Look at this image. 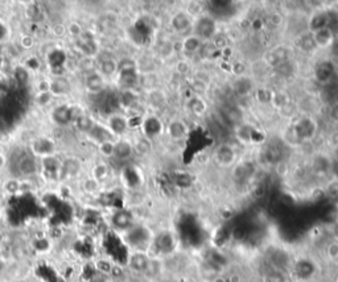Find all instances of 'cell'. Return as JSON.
Listing matches in <instances>:
<instances>
[{
  "mask_svg": "<svg viewBox=\"0 0 338 282\" xmlns=\"http://www.w3.org/2000/svg\"><path fill=\"white\" fill-rule=\"evenodd\" d=\"M124 242L134 252H147L151 250L153 242V234L146 226H132L128 231L123 232Z\"/></svg>",
  "mask_w": 338,
  "mask_h": 282,
  "instance_id": "cell-1",
  "label": "cell"
},
{
  "mask_svg": "<svg viewBox=\"0 0 338 282\" xmlns=\"http://www.w3.org/2000/svg\"><path fill=\"white\" fill-rule=\"evenodd\" d=\"M157 256H171L177 250V239L172 231H161L157 235L153 236L152 246H151Z\"/></svg>",
  "mask_w": 338,
  "mask_h": 282,
  "instance_id": "cell-2",
  "label": "cell"
},
{
  "mask_svg": "<svg viewBox=\"0 0 338 282\" xmlns=\"http://www.w3.org/2000/svg\"><path fill=\"white\" fill-rule=\"evenodd\" d=\"M291 134L296 141H309L312 140L317 134V123L316 120L309 116H302L292 126Z\"/></svg>",
  "mask_w": 338,
  "mask_h": 282,
  "instance_id": "cell-3",
  "label": "cell"
},
{
  "mask_svg": "<svg viewBox=\"0 0 338 282\" xmlns=\"http://www.w3.org/2000/svg\"><path fill=\"white\" fill-rule=\"evenodd\" d=\"M194 34L202 41L213 40L217 33V20L211 14H202L194 22Z\"/></svg>",
  "mask_w": 338,
  "mask_h": 282,
  "instance_id": "cell-4",
  "label": "cell"
},
{
  "mask_svg": "<svg viewBox=\"0 0 338 282\" xmlns=\"http://www.w3.org/2000/svg\"><path fill=\"white\" fill-rule=\"evenodd\" d=\"M293 273L296 278H298L300 281H310L317 273L316 262L309 257H300L294 261Z\"/></svg>",
  "mask_w": 338,
  "mask_h": 282,
  "instance_id": "cell-5",
  "label": "cell"
},
{
  "mask_svg": "<svg viewBox=\"0 0 338 282\" xmlns=\"http://www.w3.org/2000/svg\"><path fill=\"white\" fill-rule=\"evenodd\" d=\"M264 61L267 65L275 69V68L280 66L284 62L291 61V50L287 46H284V45L275 46L265 53Z\"/></svg>",
  "mask_w": 338,
  "mask_h": 282,
  "instance_id": "cell-6",
  "label": "cell"
},
{
  "mask_svg": "<svg viewBox=\"0 0 338 282\" xmlns=\"http://www.w3.org/2000/svg\"><path fill=\"white\" fill-rule=\"evenodd\" d=\"M111 226H113L117 231L120 232H126L128 231L132 226L135 224L134 223V215H132L131 211L128 210H118L111 215Z\"/></svg>",
  "mask_w": 338,
  "mask_h": 282,
  "instance_id": "cell-7",
  "label": "cell"
},
{
  "mask_svg": "<svg viewBox=\"0 0 338 282\" xmlns=\"http://www.w3.org/2000/svg\"><path fill=\"white\" fill-rule=\"evenodd\" d=\"M152 258L148 256L147 252H132L127 260L128 268L136 273H147Z\"/></svg>",
  "mask_w": 338,
  "mask_h": 282,
  "instance_id": "cell-8",
  "label": "cell"
},
{
  "mask_svg": "<svg viewBox=\"0 0 338 282\" xmlns=\"http://www.w3.org/2000/svg\"><path fill=\"white\" fill-rule=\"evenodd\" d=\"M214 161L219 166H230L235 161V150L231 145L221 144L214 150Z\"/></svg>",
  "mask_w": 338,
  "mask_h": 282,
  "instance_id": "cell-9",
  "label": "cell"
},
{
  "mask_svg": "<svg viewBox=\"0 0 338 282\" xmlns=\"http://www.w3.org/2000/svg\"><path fill=\"white\" fill-rule=\"evenodd\" d=\"M334 72H335L334 64L331 61H329V60H325V61L318 62L316 68H314V80H316L318 84H326L333 80Z\"/></svg>",
  "mask_w": 338,
  "mask_h": 282,
  "instance_id": "cell-10",
  "label": "cell"
},
{
  "mask_svg": "<svg viewBox=\"0 0 338 282\" xmlns=\"http://www.w3.org/2000/svg\"><path fill=\"white\" fill-rule=\"evenodd\" d=\"M192 16L185 11L176 12L171 18L172 29L177 33H185L192 26Z\"/></svg>",
  "mask_w": 338,
  "mask_h": 282,
  "instance_id": "cell-11",
  "label": "cell"
},
{
  "mask_svg": "<svg viewBox=\"0 0 338 282\" xmlns=\"http://www.w3.org/2000/svg\"><path fill=\"white\" fill-rule=\"evenodd\" d=\"M143 130L147 138H155L163 134L164 126L157 116H149L143 123Z\"/></svg>",
  "mask_w": 338,
  "mask_h": 282,
  "instance_id": "cell-12",
  "label": "cell"
},
{
  "mask_svg": "<svg viewBox=\"0 0 338 282\" xmlns=\"http://www.w3.org/2000/svg\"><path fill=\"white\" fill-rule=\"evenodd\" d=\"M167 130L168 134H169V138L173 141L184 140V138L188 136V132H189V130L186 127V124L184 123L182 120L178 119L172 120L171 123H169V126H168Z\"/></svg>",
  "mask_w": 338,
  "mask_h": 282,
  "instance_id": "cell-13",
  "label": "cell"
},
{
  "mask_svg": "<svg viewBox=\"0 0 338 282\" xmlns=\"http://www.w3.org/2000/svg\"><path fill=\"white\" fill-rule=\"evenodd\" d=\"M255 173V165L251 161L238 164L234 169V178L238 182H247Z\"/></svg>",
  "mask_w": 338,
  "mask_h": 282,
  "instance_id": "cell-14",
  "label": "cell"
},
{
  "mask_svg": "<svg viewBox=\"0 0 338 282\" xmlns=\"http://www.w3.org/2000/svg\"><path fill=\"white\" fill-rule=\"evenodd\" d=\"M327 26V10H321L317 11L309 18L308 28L309 33H314L317 30L326 28Z\"/></svg>",
  "mask_w": 338,
  "mask_h": 282,
  "instance_id": "cell-15",
  "label": "cell"
},
{
  "mask_svg": "<svg viewBox=\"0 0 338 282\" xmlns=\"http://www.w3.org/2000/svg\"><path fill=\"white\" fill-rule=\"evenodd\" d=\"M314 42H316L317 48H329L331 46V44L334 42L335 36L334 33L331 32L329 28H323L321 30L312 33Z\"/></svg>",
  "mask_w": 338,
  "mask_h": 282,
  "instance_id": "cell-16",
  "label": "cell"
},
{
  "mask_svg": "<svg viewBox=\"0 0 338 282\" xmlns=\"http://www.w3.org/2000/svg\"><path fill=\"white\" fill-rule=\"evenodd\" d=\"M134 153V146H132L128 141H118L115 142V146H114V154L113 157H115L119 161H126L132 156Z\"/></svg>",
  "mask_w": 338,
  "mask_h": 282,
  "instance_id": "cell-17",
  "label": "cell"
},
{
  "mask_svg": "<svg viewBox=\"0 0 338 282\" xmlns=\"http://www.w3.org/2000/svg\"><path fill=\"white\" fill-rule=\"evenodd\" d=\"M52 118L60 126H65L73 119V111L66 106H59V107H56L53 114H52Z\"/></svg>",
  "mask_w": 338,
  "mask_h": 282,
  "instance_id": "cell-18",
  "label": "cell"
},
{
  "mask_svg": "<svg viewBox=\"0 0 338 282\" xmlns=\"http://www.w3.org/2000/svg\"><path fill=\"white\" fill-rule=\"evenodd\" d=\"M109 130L114 134H123L128 130V120L119 115L111 116L109 120Z\"/></svg>",
  "mask_w": 338,
  "mask_h": 282,
  "instance_id": "cell-19",
  "label": "cell"
},
{
  "mask_svg": "<svg viewBox=\"0 0 338 282\" xmlns=\"http://www.w3.org/2000/svg\"><path fill=\"white\" fill-rule=\"evenodd\" d=\"M204 41L198 38L196 34L185 37V40L182 42V50L188 53V54H194V53H200V49L202 46Z\"/></svg>",
  "mask_w": 338,
  "mask_h": 282,
  "instance_id": "cell-20",
  "label": "cell"
},
{
  "mask_svg": "<svg viewBox=\"0 0 338 282\" xmlns=\"http://www.w3.org/2000/svg\"><path fill=\"white\" fill-rule=\"evenodd\" d=\"M119 84L123 87L124 91H130L132 87L136 86L138 84V72H122L119 74Z\"/></svg>",
  "mask_w": 338,
  "mask_h": 282,
  "instance_id": "cell-21",
  "label": "cell"
},
{
  "mask_svg": "<svg viewBox=\"0 0 338 282\" xmlns=\"http://www.w3.org/2000/svg\"><path fill=\"white\" fill-rule=\"evenodd\" d=\"M188 108L190 110V112L196 116H202L206 112L207 106L200 96H193L192 99H189L188 102Z\"/></svg>",
  "mask_w": 338,
  "mask_h": 282,
  "instance_id": "cell-22",
  "label": "cell"
},
{
  "mask_svg": "<svg viewBox=\"0 0 338 282\" xmlns=\"http://www.w3.org/2000/svg\"><path fill=\"white\" fill-rule=\"evenodd\" d=\"M298 48L301 49L302 52H306V53H313V52L317 50V45L314 42V38H313L312 33H305L302 34L300 38H298Z\"/></svg>",
  "mask_w": 338,
  "mask_h": 282,
  "instance_id": "cell-23",
  "label": "cell"
},
{
  "mask_svg": "<svg viewBox=\"0 0 338 282\" xmlns=\"http://www.w3.org/2000/svg\"><path fill=\"white\" fill-rule=\"evenodd\" d=\"M49 90H51L52 94L55 95H64L68 94L70 91V84L69 82L64 78H57L51 84V87H49Z\"/></svg>",
  "mask_w": 338,
  "mask_h": 282,
  "instance_id": "cell-24",
  "label": "cell"
},
{
  "mask_svg": "<svg viewBox=\"0 0 338 282\" xmlns=\"http://www.w3.org/2000/svg\"><path fill=\"white\" fill-rule=\"evenodd\" d=\"M173 184H175L178 188H188L193 184V178L189 173L180 172V173L173 174Z\"/></svg>",
  "mask_w": 338,
  "mask_h": 282,
  "instance_id": "cell-25",
  "label": "cell"
},
{
  "mask_svg": "<svg viewBox=\"0 0 338 282\" xmlns=\"http://www.w3.org/2000/svg\"><path fill=\"white\" fill-rule=\"evenodd\" d=\"M86 86L93 92H99L103 88V80L99 74H91L86 80Z\"/></svg>",
  "mask_w": 338,
  "mask_h": 282,
  "instance_id": "cell-26",
  "label": "cell"
},
{
  "mask_svg": "<svg viewBox=\"0 0 338 282\" xmlns=\"http://www.w3.org/2000/svg\"><path fill=\"white\" fill-rule=\"evenodd\" d=\"M99 69H101V72H102L103 76H114L115 72H118V64L114 60H103L101 62V66H99Z\"/></svg>",
  "mask_w": 338,
  "mask_h": 282,
  "instance_id": "cell-27",
  "label": "cell"
},
{
  "mask_svg": "<svg viewBox=\"0 0 338 282\" xmlns=\"http://www.w3.org/2000/svg\"><path fill=\"white\" fill-rule=\"evenodd\" d=\"M138 72V66L136 62L132 58H123L118 62V72Z\"/></svg>",
  "mask_w": 338,
  "mask_h": 282,
  "instance_id": "cell-28",
  "label": "cell"
},
{
  "mask_svg": "<svg viewBox=\"0 0 338 282\" xmlns=\"http://www.w3.org/2000/svg\"><path fill=\"white\" fill-rule=\"evenodd\" d=\"M334 33V36H338V12L335 10H327V26Z\"/></svg>",
  "mask_w": 338,
  "mask_h": 282,
  "instance_id": "cell-29",
  "label": "cell"
},
{
  "mask_svg": "<svg viewBox=\"0 0 338 282\" xmlns=\"http://www.w3.org/2000/svg\"><path fill=\"white\" fill-rule=\"evenodd\" d=\"M275 72H276L277 76H292V72H293L294 68H293V64H292V61H287L284 62V64H281L280 66H277V68H275Z\"/></svg>",
  "mask_w": 338,
  "mask_h": 282,
  "instance_id": "cell-30",
  "label": "cell"
},
{
  "mask_svg": "<svg viewBox=\"0 0 338 282\" xmlns=\"http://www.w3.org/2000/svg\"><path fill=\"white\" fill-rule=\"evenodd\" d=\"M77 126H78V128L81 130H84V132H91L93 128L95 127L94 122L89 116H81L80 119L77 120Z\"/></svg>",
  "mask_w": 338,
  "mask_h": 282,
  "instance_id": "cell-31",
  "label": "cell"
},
{
  "mask_svg": "<svg viewBox=\"0 0 338 282\" xmlns=\"http://www.w3.org/2000/svg\"><path fill=\"white\" fill-rule=\"evenodd\" d=\"M326 256L329 260L337 261L338 260V242H330L326 246Z\"/></svg>",
  "mask_w": 338,
  "mask_h": 282,
  "instance_id": "cell-32",
  "label": "cell"
},
{
  "mask_svg": "<svg viewBox=\"0 0 338 282\" xmlns=\"http://www.w3.org/2000/svg\"><path fill=\"white\" fill-rule=\"evenodd\" d=\"M37 152L41 153V154H51L53 152V144L51 141L48 140H41L39 144H36Z\"/></svg>",
  "mask_w": 338,
  "mask_h": 282,
  "instance_id": "cell-33",
  "label": "cell"
},
{
  "mask_svg": "<svg viewBox=\"0 0 338 282\" xmlns=\"http://www.w3.org/2000/svg\"><path fill=\"white\" fill-rule=\"evenodd\" d=\"M15 78L20 84H27L28 80H30V72H28L26 68H18L15 72Z\"/></svg>",
  "mask_w": 338,
  "mask_h": 282,
  "instance_id": "cell-34",
  "label": "cell"
},
{
  "mask_svg": "<svg viewBox=\"0 0 338 282\" xmlns=\"http://www.w3.org/2000/svg\"><path fill=\"white\" fill-rule=\"evenodd\" d=\"M265 282H285V277L283 276V273L280 270L272 272L269 274L265 276Z\"/></svg>",
  "mask_w": 338,
  "mask_h": 282,
  "instance_id": "cell-35",
  "label": "cell"
},
{
  "mask_svg": "<svg viewBox=\"0 0 338 282\" xmlns=\"http://www.w3.org/2000/svg\"><path fill=\"white\" fill-rule=\"evenodd\" d=\"M114 146H115V142H113V141H105V142L101 144L99 149H101V152H102L105 156H113Z\"/></svg>",
  "mask_w": 338,
  "mask_h": 282,
  "instance_id": "cell-36",
  "label": "cell"
},
{
  "mask_svg": "<svg viewBox=\"0 0 338 282\" xmlns=\"http://www.w3.org/2000/svg\"><path fill=\"white\" fill-rule=\"evenodd\" d=\"M94 174L98 178H102V177H105L106 174H107V170H106L105 166H98V168H95Z\"/></svg>",
  "mask_w": 338,
  "mask_h": 282,
  "instance_id": "cell-37",
  "label": "cell"
},
{
  "mask_svg": "<svg viewBox=\"0 0 338 282\" xmlns=\"http://www.w3.org/2000/svg\"><path fill=\"white\" fill-rule=\"evenodd\" d=\"M331 53H333V56L334 57H338V36L335 37L334 42L331 44Z\"/></svg>",
  "mask_w": 338,
  "mask_h": 282,
  "instance_id": "cell-38",
  "label": "cell"
},
{
  "mask_svg": "<svg viewBox=\"0 0 338 282\" xmlns=\"http://www.w3.org/2000/svg\"><path fill=\"white\" fill-rule=\"evenodd\" d=\"M4 269H6V264H4V261L0 258V274H3Z\"/></svg>",
  "mask_w": 338,
  "mask_h": 282,
  "instance_id": "cell-39",
  "label": "cell"
},
{
  "mask_svg": "<svg viewBox=\"0 0 338 282\" xmlns=\"http://www.w3.org/2000/svg\"><path fill=\"white\" fill-rule=\"evenodd\" d=\"M213 282H227V281H226V280L223 278V277H218V276H217V277H215L214 281H213Z\"/></svg>",
  "mask_w": 338,
  "mask_h": 282,
  "instance_id": "cell-40",
  "label": "cell"
},
{
  "mask_svg": "<svg viewBox=\"0 0 338 282\" xmlns=\"http://www.w3.org/2000/svg\"><path fill=\"white\" fill-rule=\"evenodd\" d=\"M3 166H4V158H3V156H0V169H2Z\"/></svg>",
  "mask_w": 338,
  "mask_h": 282,
  "instance_id": "cell-41",
  "label": "cell"
},
{
  "mask_svg": "<svg viewBox=\"0 0 338 282\" xmlns=\"http://www.w3.org/2000/svg\"><path fill=\"white\" fill-rule=\"evenodd\" d=\"M113 282H122V281H120V280H114Z\"/></svg>",
  "mask_w": 338,
  "mask_h": 282,
  "instance_id": "cell-42",
  "label": "cell"
},
{
  "mask_svg": "<svg viewBox=\"0 0 338 282\" xmlns=\"http://www.w3.org/2000/svg\"><path fill=\"white\" fill-rule=\"evenodd\" d=\"M335 282H338V276H337V278H335Z\"/></svg>",
  "mask_w": 338,
  "mask_h": 282,
  "instance_id": "cell-43",
  "label": "cell"
}]
</instances>
